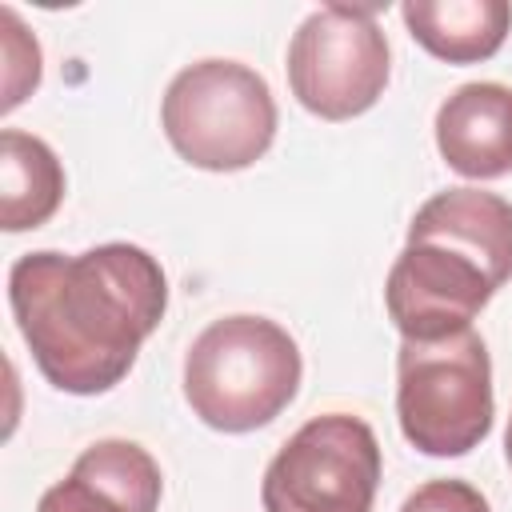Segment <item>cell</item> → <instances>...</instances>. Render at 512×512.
<instances>
[{
  "instance_id": "obj_6",
  "label": "cell",
  "mask_w": 512,
  "mask_h": 512,
  "mask_svg": "<svg viewBox=\"0 0 512 512\" xmlns=\"http://www.w3.org/2000/svg\"><path fill=\"white\" fill-rule=\"evenodd\" d=\"M380 444L368 420L324 412L296 428L264 468V512H372Z\"/></svg>"
},
{
  "instance_id": "obj_5",
  "label": "cell",
  "mask_w": 512,
  "mask_h": 512,
  "mask_svg": "<svg viewBox=\"0 0 512 512\" xmlns=\"http://www.w3.org/2000/svg\"><path fill=\"white\" fill-rule=\"evenodd\" d=\"M160 124L176 156L192 168L240 172L272 148L276 100L256 68L240 60H196L172 76Z\"/></svg>"
},
{
  "instance_id": "obj_1",
  "label": "cell",
  "mask_w": 512,
  "mask_h": 512,
  "mask_svg": "<svg viewBox=\"0 0 512 512\" xmlns=\"http://www.w3.org/2000/svg\"><path fill=\"white\" fill-rule=\"evenodd\" d=\"M8 304L44 380L68 396H100L160 328L168 280L140 244H96L80 256L44 248L12 264Z\"/></svg>"
},
{
  "instance_id": "obj_7",
  "label": "cell",
  "mask_w": 512,
  "mask_h": 512,
  "mask_svg": "<svg viewBox=\"0 0 512 512\" xmlns=\"http://www.w3.org/2000/svg\"><path fill=\"white\" fill-rule=\"evenodd\" d=\"M376 4H324L288 44L292 96L320 120L368 112L388 84V40Z\"/></svg>"
},
{
  "instance_id": "obj_9",
  "label": "cell",
  "mask_w": 512,
  "mask_h": 512,
  "mask_svg": "<svg viewBox=\"0 0 512 512\" xmlns=\"http://www.w3.org/2000/svg\"><path fill=\"white\" fill-rule=\"evenodd\" d=\"M436 148L468 180L512 172V88L496 80L460 84L436 108Z\"/></svg>"
},
{
  "instance_id": "obj_13",
  "label": "cell",
  "mask_w": 512,
  "mask_h": 512,
  "mask_svg": "<svg viewBox=\"0 0 512 512\" xmlns=\"http://www.w3.org/2000/svg\"><path fill=\"white\" fill-rule=\"evenodd\" d=\"M400 512H492V508H488V500H484L480 488H472L468 480L444 476V480L420 484V488L400 504Z\"/></svg>"
},
{
  "instance_id": "obj_14",
  "label": "cell",
  "mask_w": 512,
  "mask_h": 512,
  "mask_svg": "<svg viewBox=\"0 0 512 512\" xmlns=\"http://www.w3.org/2000/svg\"><path fill=\"white\" fill-rule=\"evenodd\" d=\"M504 456H508V464H512V416H508V432H504Z\"/></svg>"
},
{
  "instance_id": "obj_11",
  "label": "cell",
  "mask_w": 512,
  "mask_h": 512,
  "mask_svg": "<svg viewBox=\"0 0 512 512\" xmlns=\"http://www.w3.org/2000/svg\"><path fill=\"white\" fill-rule=\"evenodd\" d=\"M64 200V168L56 152L20 128L0 132V224L4 232H28L56 216Z\"/></svg>"
},
{
  "instance_id": "obj_10",
  "label": "cell",
  "mask_w": 512,
  "mask_h": 512,
  "mask_svg": "<svg viewBox=\"0 0 512 512\" xmlns=\"http://www.w3.org/2000/svg\"><path fill=\"white\" fill-rule=\"evenodd\" d=\"M408 36L444 64H480L500 52L512 28L508 0H408Z\"/></svg>"
},
{
  "instance_id": "obj_3",
  "label": "cell",
  "mask_w": 512,
  "mask_h": 512,
  "mask_svg": "<svg viewBox=\"0 0 512 512\" xmlns=\"http://www.w3.org/2000/svg\"><path fill=\"white\" fill-rule=\"evenodd\" d=\"M300 348L268 316L212 320L184 356V400L216 432L272 424L300 388Z\"/></svg>"
},
{
  "instance_id": "obj_8",
  "label": "cell",
  "mask_w": 512,
  "mask_h": 512,
  "mask_svg": "<svg viewBox=\"0 0 512 512\" xmlns=\"http://www.w3.org/2000/svg\"><path fill=\"white\" fill-rule=\"evenodd\" d=\"M160 492V464L148 448L136 440H96L40 496L36 512H156Z\"/></svg>"
},
{
  "instance_id": "obj_2",
  "label": "cell",
  "mask_w": 512,
  "mask_h": 512,
  "mask_svg": "<svg viewBox=\"0 0 512 512\" xmlns=\"http://www.w3.org/2000/svg\"><path fill=\"white\" fill-rule=\"evenodd\" d=\"M512 280V204L480 188L424 200L388 268L384 304L404 340H444L480 316Z\"/></svg>"
},
{
  "instance_id": "obj_4",
  "label": "cell",
  "mask_w": 512,
  "mask_h": 512,
  "mask_svg": "<svg viewBox=\"0 0 512 512\" xmlns=\"http://www.w3.org/2000/svg\"><path fill=\"white\" fill-rule=\"evenodd\" d=\"M492 360L476 328L404 340L396 352V420L424 456H468L492 432Z\"/></svg>"
},
{
  "instance_id": "obj_12",
  "label": "cell",
  "mask_w": 512,
  "mask_h": 512,
  "mask_svg": "<svg viewBox=\"0 0 512 512\" xmlns=\"http://www.w3.org/2000/svg\"><path fill=\"white\" fill-rule=\"evenodd\" d=\"M0 20H4V60H8V68H4V104L0 108L12 112L40 84V44L20 24V16L12 8H4Z\"/></svg>"
}]
</instances>
